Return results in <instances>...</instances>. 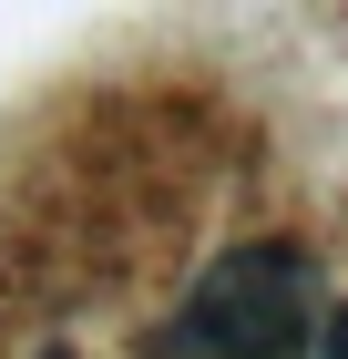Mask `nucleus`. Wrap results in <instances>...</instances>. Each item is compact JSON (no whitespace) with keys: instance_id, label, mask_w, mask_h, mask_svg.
Instances as JSON below:
<instances>
[{"instance_id":"1","label":"nucleus","mask_w":348,"mask_h":359,"mask_svg":"<svg viewBox=\"0 0 348 359\" xmlns=\"http://www.w3.org/2000/svg\"><path fill=\"white\" fill-rule=\"evenodd\" d=\"M185 329L205 339L215 359H297L318 339V277H307V247L287 236H256V247H225L185 298Z\"/></svg>"},{"instance_id":"2","label":"nucleus","mask_w":348,"mask_h":359,"mask_svg":"<svg viewBox=\"0 0 348 359\" xmlns=\"http://www.w3.org/2000/svg\"><path fill=\"white\" fill-rule=\"evenodd\" d=\"M318 349H328V359H348V308H328V318H318Z\"/></svg>"}]
</instances>
